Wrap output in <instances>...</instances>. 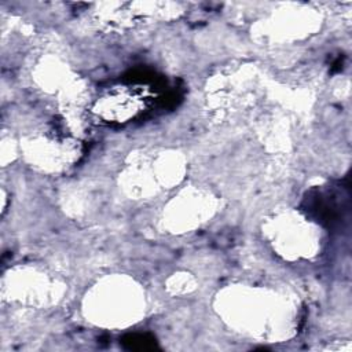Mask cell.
<instances>
[{
  "label": "cell",
  "mask_w": 352,
  "mask_h": 352,
  "mask_svg": "<svg viewBox=\"0 0 352 352\" xmlns=\"http://www.w3.org/2000/svg\"><path fill=\"white\" fill-rule=\"evenodd\" d=\"M128 88L129 89H114L109 92L98 102L95 111L107 122H125L132 118L138 111H140V106L138 103V87Z\"/></svg>",
  "instance_id": "obj_1"
},
{
  "label": "cell",
  "mask_w": 352,
  "mask_h": 352,
  "mask_svg": "<svg viewBox=\"0 0 352 352\" xmlns=\"http://www.w3.org/2000/svg\"><path fill=\"white\" fill-rule=\"evenodd\" d=\"M121 345L129 351H151L157 348V341L150 334L133 333L121 338Z\"/></svg>",
  "instance_id": "obj_2"
}]
</instances>
